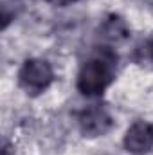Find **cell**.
I'll return each mask as SVG.
<instances>
[{"instance_id":"1","label":"cell","mask_w":153,"mask_h":155,"mask_svg":"<svg viewBox=\"0 0 153 155\" xmlns=\"http://www.w3.org/2000/svg\"><path fill=\"white\" fill-rule=\"evenodd\" d=\"M117 54L112 47L99 45L81 65L76 78V88L86 97L101 96L115 79Z\"/></svg>"},{"instance_id":"2","label":"cell","mask_w":153,"mask_h":155,"mask_svg":"<svg viewBox=\"0 0 153 155\" xmlns=\"http://www.w3.org/2000/svg\"><path fill=\"white\" fill-rule=\"evenodd\" d=\"M54 79V71L47 60L29 58L22 63L18 71V85L31 96H38L50 87Z\"/></svg>"},{"instance_id":"3","label":"cell","mask_w":153,"mask_h":155,"mask_svg":"<svg viewBox=\"0 0 153 155\" xmlns=\"http://www.w3.org/2000/svg\"><path fill=\"white\" fill-rule=\"evenodd\" d=\"M77 126L85 137H103L114 128V117L103 105H90L77 114Z\"/></svg>"},{"instance_id":"4","label":"cell","mask_w":153,"mask_h":155,"mask_svg":"<svg viewBox=\"0 0 153 155\" xmlns=\"http://www.w3.org/2000/svg\"><path fill=\"white\" fill-rule=\"evenodd\" d=\"M124 148L130 153L144 155L153 150V124L148 121H135L124 134Z\"/></svg>"},{"instance_id":"5","label":"cell","mask_w":153,"mask_h":155,"mask_svg":"<svg viewBox=\"0 0 153 155\" xmlns=\"http://www.w3.org/2000/svg\"><path fill=\"white\" fill-rule=\"evenodd\" d=\"M130 35V29L128 25L124 24V20L121 16H115L112 15L110 18H106L99 29V38H101V45H106V47H112L114 43H121L128 38Z\"/></svg>"},{"instance_id":"6","label":"cell","mask_w":153,"mask_h":155,"mask_svg":"<svg viewBox=\"0 0 153 155\" xmlns=\"http://www.w3.org/2000/svg\"><path fill=\"white\" fill-rule=\"evenodd\" d=\"M135 60L141 65H151L153 67V38L144 40L135 49Z\"/></svg>"},{"instance_id":"7","label":"cell","mask_w":153,"mask_h":155,"mask_svg":"<svg viewBox=\"0 0 153 155\" xmlns=\"http://www.w3.org/2000/svg\"><path fill=\"white\" fill-rule=\"evenodd\" d=\"M50 4H54V5H69V4H72V2H76V0H49Z\"/></svg>"}]
</instances>
